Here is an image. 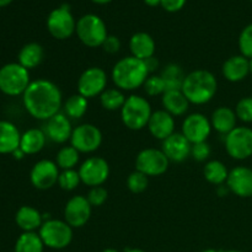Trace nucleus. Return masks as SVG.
<instances>
[{
    "instance_id": "nucleus-3",
    "label": "nucleus",
    "mask_w": 252,
    "mask_h": 252,
    "mask_svg": "<svg viewBox=\"0 0 252 252\" xmlns=\"http://www.w3.org/2000/svg\"><path fill=\"white\" fill-rule=\"evenodd\" d=\"M181 90L189 103L206 105L216 96L218 81L211 71L198 69L187 74Z\"/></svg>"
},
{
    "instance_id": "nucleus-46",
    "label": "nucleus",
    "mask_w": 252,
    "mask_h": 252,
    "mask_svg": "<svg viewBox=\"0 0 252 252\" xmlns=\"http://www.w3.org/2000/svg\"><path fill=\"white\" fill-rule=\"evenodd\" d=\"M144 2L148 6H158V5H160L161 0H144Z\"/></svg>"
},
{
    "instance_id": "nucleus-17",
    "label": "nucleus",
    "mask_w": 252,
    "mask_h": 252,
    "mask_svg": "<svg viewBox=\"0 0 252 252\" xmlns=\"http://www.w3.org/2000/svg\"><path fill=\"white\" fill-rule=\"evenodd\" d=\"M226 186L241 198L252 197V169L246 166H236L229 171Z\"/></svg>"
},
{
    "instance_id": "nucleus-43",
    "label": "nucleus",
    "mask_w": 252,
    "mask_h": 252,
    "mask_svg": "<svg viewBox=\"0 0 252 252\" xmlns=\"http://www.w3.org/2000/svg\"><path fill=\"white\" fill-rule=\"evenodd\" d=\"M187 0H161L160 5L167 12H177L186 5Z\"/></svg>"
},
{
    "instance_id": "nucleus-19",
    "label": "nucleus",
    "mask_w": 252,
    "mask_h": 252,
    "mask_svg": "<svg viewBox=\"0 0 252 252\" xmlns=\"http://www.w3.org/2000/svg\"><path fill=\"white\" fill-rule=\"evenodd\" d=\"M192 144L182 133H174L162 140L161 150L170 161L182 162L191 155Z\"/></svg>"
},
{
    "instance_id": "nucleus-54",
    "label": "nucleus",
    "mask_w": 252,
    "mask_h": 252,
    "mask_svg": "<svg viewBox=\"0 0 252 252\" xmlns=\"http://www.w3.org/2000/svg\"><path fill=\"white\" fill-rule=\"evenodd\" d=\"M251 2H252V0H251Z\"/></svg>"
},
{
    "instance_id": "nucleus-30",
    "label": "nucleus",
    "mask_w": 252,
    "mask_h": 252,
    "mask_svg": "<svg viewBox=\"0 0 252 252\" xmlns=\"http://www.w3.org/2000/svg\"><path fill=\"white\" fill-rule=\"evenodd\" d=\"M204 179L212 185L221 186L226 182L229 176V171L225 165L219 160H211L206 164L203 169Z\"/></svg>"
},
{
    "instance_id": "nucleus-4",
    "label": "nucleus",
    "mask_w": 252,
    "mask_h": 252,
    "mask_svg": "<svg viewBox=\"0 0 252 252\" xmlns=\"http://www.w3.org/2000/svg\"><path fill=\"white\" fill-rule=\"evenodd\" d=\"M152 113L150 102L140 95L128 96L125 105L121 108L123 125L130 130H140L147 127Z\"/></svg>"
},
{
    "instance_id": "nucleus-21",
    "label": "nucleus",
    "mask_w": 252,
    "mask_h": 252,
    "mask_svg": "<svg viewBox=\"0 0 252 252\" xmlns=\"http://www.w3.org/2000/svg\"><path fill=\"white\" fill-rule=\"evenodd\" d=\"M221 73L230 83H239L250 74V61L243 54L230 57L224 62Z\"/></svg>"
},
{
    "instance_id": "nucleus-36",
    "label": "nucleus",
    "mask_w": 252,
    "mask_h": 252,
    "mask_svg": "<svg viewBox=\"0 0 252 252\" xmlns=\"http://www.w3.org/2000/svg\"><path fill=\"white\" fill-rule=\"evenodd\" d=\"M148 185H149V177L138 170L129 174L127 179V187L132 193H142L148 189Z\"/></svg>"
},
{
    "instance_id": "nucleus-6",
    "label": "nucleus",
    "mask_w": 252,
    "mask_h": 252,
    "mask_svg": "<svg viewBox=\"0 0 252 252\" xmlns=\"http://www.w3.org/2000/svg\"><path fill=\"white\" fill-rule=\"evenodd\" d=\"M30 84V70L21 64L7 63L0 68V91L5 95H24Z\"/></svg>"
},
{
    "instance_id": "nucleus-12",
    "label": "nucleus",
    "mask_w": 252,
    "mask_h": 252,
    "mask_svg": "<svg viewBox=\"0 0 252 252\" xmlns=\"http://www.w3.org/2000/svg\"><path fill=\"white\" fill-rule=\"evenodd\" d=\"M107 88V74L100 66H91L81 73L78 80V94L84 97L100 96Z\"/></svg>"
},
{
    "instance_id": "nucleus-45",
    "label": "nucleus",
    "mask_w": 252,
    "mask_h": 252,
    "mask_svg": "<svg viewBox=\"0 0 252 252\" xmlns=\"http://www.w3.org/2000/svg\"><path fill=\"white\" fill-rule=\"evenodd\" d=\"M12 155H14V158H15V159H17V160H21L22 158L25 157V153L22 152V150L20 149V148H19V149H17V150H15V152L12 153Z\"/></svg>"
},
{
    "instance_id": "nucleus-32",
    "label": "nucleus",
    "mask_w": 252,
    "mask_h": 252,
    "mask_svg": "<svg viewBox=\"0 0 252 252\" xmlns=\"http://www.w3.org/2000/svg\"><path fill=\"white\" fill-rule=\"evenodd\" d=\"M89 100L80 94H74L69 96L64 102V113L71 120H80L88 112Z\"/></svg>"
},
{
    "instance_id": "nucleus-15",
    "label": "nucleus",
    "mask_w": 252,
    "mask_h": 252,
    "mask_svg": "<svg viewBox=\"0 0 252 252\" xmlns=\"http://www.w3.org/2000/svg\"><path fill=\"white\" fill-rule=\"evenodd\" d=\"M211 120L202 113H191L182 122V134L191 144L207 142L212 132Z\"/></svg>"
},
{
    "instance_id": "nucleus-10",
    "label": "nucleus",
    "mask_w": 252,
    "mask_h": 252,
    "mask_svg": "<svg viewBox=\"0 0 252 252\" xmlns=\"http://www.w3.org/2000/svg\"><path fill=\"white\" fill-rule=\"evenodd\" d=\"M225 150L235 160H245L252 157V129L249 127H236L225 135Z\"/></svg>"
},
{
    "instance_id": "nucleus-31",
    "label": "nucleus",
    "mask_w": 252,
    "mask_h": 252,
    "mask_svg": "<svg viewBox=\"0 0 252 252\" xmlns=\"http://www.w3.org/2000/svg\"><path fill=\"white\" fill-rule=\"evenodd\" d=\"M161 78L164 80L165 86H166V91L169 90H181L182 84H184L185 75L184 69L179 65V64H167L161 71Z\"/></svg>"
},
{
    "instance_id": "nucleus-5",
    "label": "nucleus",
    "mask_w": 252,
    "mask_h": 252,
    "mask_svg": "<svg viewBox=\"0 0 252 252\" xmlns=\"http://www.w3.org/2000/svg\"><path fill=\"white\" fill-rule=\"evenodd\" d=\"M75 33L83 44L89 48L102 46L108 36L105 21L95 14H86L76 21Z\"/></svg>"
},
{
    "instance_id": "nucleus-33",
    "label": "nucleus",
    "mask_w": 252,
    "mask_h": 252,
    "mask_svg": "<svg viewBox=\"0 0 252 252\" xmlns=\"http://www.w3.org/2000/svg\"><path fill=\"white\" fill-rule=\"evenodd\" d=\"M126 96L122 90L117 88L106 89L100 95V103L105 110L107 111H117L123 107L126 102Z\"/></svg>"
},
{
    "instance_id": "nucleus-25",
    "label": "nucleus",
    "mask_w": 252,
    "mask_h": 252,
    "mask_svg": "<svg viewBox=\"0 0 252 252\" xmlns=\"http://www.w3.org/2000/svg\"><path fill=\"white\" fill-rule=\"evenodd\" d=\"M129 49L133 57L145 61L150 57H154L155 41L147 32H137L130 37Z\"/></svg>"
},
{
    "instance_id": "nucleus-47",
    "label": "nucleus",
    "mask_w": 252,
    "mask_h": 252,
    "mask_svg": "<svg viewBox=\"0 0 252 252\" xmlns=\"http://www.w3.org/2000/svg\"><path fill=\"white\" fill-rule=\"evenodd\" d=\"M91 1L98 5H105V4H108V2H111L112 0H91Z\"/></svg>"
},
{
    "instance_id": "nucleus-22",
    "label": "nucleus",
    "mask_w": 252,
    "mask_h": 252,
    "mask_svg": "<svg viewBox=\"0 0 252 252\" xmlns=\"http://www.w3.org/2000/svg\"><path fill=\"white\" fill-rule=\"evenodd\" d=\"M43 216L31 206H22L15 214V223L24 233L39 230L43 224Z\"/></svg>"
},
{
    "instance_id": "nucleus-48",
    "label": "nucleus",
    "mask_w": 252,
    "mask_h": 252,
    "mask_svg": "<svg viewBox=\"0 0 252 252\" xmlns=\"http://www.w3.org/2000/svg\"><path fill=\"white\" fill-rule=\"evenodd\" d=\"M12 0H0V7L7 6L9 4H11Z\"/></svg>"
},
{
    "instance_id": "nucleus-14",
    "label": "nucleus",
    "mask_w": 252,
    "mask_h": 252,
    "mask_svg": "<svg viewBox=\"0 0 252 252\" xmlns=\"http://www.w3.org/2000/svg\"><path fill=\"white\" fill-rule=\"evenodd\" d=\"M59 174L61 172L56 161L43 159L37 161L31 169L30 181L34 189L46 191L58 184Z\"/></svg>"
},
{
    "instance_id": "nucleus-8",
    "label": "nucleus",
    "mask_w": 252,
    "mask_h": 252,
    "mask_svg": "<svg viewBox=\"0 0 252 252\" xmlns=\"http://www.w3.org/2000/svg\"><path fill=\"white\" fill-rule=\"evenodd\" d=\"M47 30L53 38L64 41L75 33L76 21L68 4H63L49 12L47 17Z\"/></svg>"
},
{
    "instance_id": "nucleus-41",
    "label": "nucleus",
    "mask_w": 252,
    "mask_h": 252,
    "mask_svg": "<svg viewBox=\"0 0 252 252\" xmlns=\"http://www.w3.org/2000/svg\"><path fill=\"white\" fill-rule=\"evenodd\" d=\"M211 145L208 144L207 142H202V143H197V144H192V149H191V155L193 157V159L196 161H206L209 157H211Z\"/></svg>"
},
{
    "instance_id": "nucleus-49",
    "label": "nucleus",
    "mask_w": 252,
    "mask_h": 252,
    "mask_svg": "<svg viewBox=\"0 0 252 252\" xmlns=\"http://www.w3.org/2000/svg\"><path fill=\"white\" fill-rule=\"evenodd\" d=\"M126 252H145V251L142 250V249H128V250H126Z\"/></svg>"
},
{
    "instance_id": "nucleus-42",
    "label": "nucleus",
    "mask_w": 252,
    "mask_h": 252,
    "mask_svg": "<svg viewBox=\"0 0 252 252\" xmlns=\"http://www.w3.org/2000/svg\"><path fill=\"white\" fill-rule=\"evenodd\" d=\"M103 51L108 54H116L120 52L121 49V41L117 36H113V34H108L106 37V39L103 41L102 46Z\"/></svg>"
},
{
    "instance_id": "nucleus-1",
    "label": "nucleus",
    "mask_w": 252,
    "mask_h": 252,
    "mask_svg": "<svg viewBox=\"0 0 252 252\" xmlns=\"http://www.w3.org/2000/svg\"><path fill=\"white\" fill-rule=\"evenodd\" d=\"M62 101L61 89L47 79L31 81L22 95V102L29 115L39 121H48L59 113Z\"/></svg>"
},
{
    "instance_id": "nucleus-40",
    "label": "nucleus",
    "mask_w": 252,
    "mask_h": 252,
    "mask_svg": "<svg viewBox=\"0 0 252 252\" xmlns=\"http://www.w3.org/2000/svg\"><path fill=\"white\" fill-rule=\"evenodd\" d=\"M86 198H88L91 207H101L105 204L106 201H107L108 192L107 189L102 186L91 187Z\"/></svg>"
},
{
    "instance_id": "nucleus-53",
    "label": "nucleus",
    "mask_w": 252,
    "mask_h": 252,
    "mask_svg": "<svg viewBox=\"0 0 252 252\" xmlns=\"http://www.w3.org/2000/svg\"><path fill=\"white\" fill-rule=\"evenodd\" d=\"M250 61V74H252V58L249 59Z\"/></svg>"
},
{
    "instance_id": "nucleus-50",
    "label": "nucleus",
    "mask_w": 252,
    "mask_h": 252,
    "mask_svg": "<svg viewBox=\"0 0 252 252\" xmlns=\"http://www.w3.org/2000/svg\"><path fill=\"white\" fill-rule=\"evenodd\" d=\"M101 252H118L117 250H116V249H105V250H102Z\"/></svg>"
},
{
    "instance_id": "nucleus-24",
    "label": "nucleus",
    "mask_w": 252,
    "mask_h": 252,
    "mask_svg": "<svg viewBox=\"0 0 252 252\" xmlns=\"http://www.w3.org/2000/svg\"><path fill=\"white\" fill-rule=\"evenodd\" d=\"M236 122H238V117H236L235 111L226 106H220L212 113V128L216 129L219 134H229L231 130L236 128Z\"/></svg>"
},
{
    "instance_id": "nucleus-2",
    "label": "nucleus",
    "mask_w": 252,
    "mask_h": 252,
    "mask_svg": "<svg viewBox=\"0 0 252 252\" xmlns=\"http://www.w3.org/2000/svg\"><path fill=\"white\" fill-rule=\"evenodd\" d=\"M149 75L145 62L133 56L120 59L111 71L113 84L122 91L137 90L144 85Z\"/></svg>"
},
{
    "instance_id": "nucleus-23",
    "label": "nucleus",
    "mask_w": 252,
    "mask_h": 252,
    "mask_svg": "<svg viewBox=\"0 0 252 252\" xmlns=\"http://www.w3.org/2000/svg\"><path fill=\"white\" fill-rule=\"evenodd\" d=\"M21 133L14 123L0 121V154H12L20 148Z\"/></svg>"
},
{
    "instance_id": "nucleus-13",
    "label": "nucleus",
    "mask_w": 252,
    "mask_h": 252,
    "mask_svg": "<svg viewBox=\"0 0 252 252\" xmlns=\"http://www.w3.org/2000/svg\"><path fill=\"white\" fill-rule=\"evenodd\" d=\"M79 175L84 185L89 187L102 186L110 176V165L103 158L91 157L79 167Z\"/></svg>"
},
{
    "instance_id": "nucleus-9",
    "label": "nucleus",
    "mask_w": 252,
    "mask_h": 252,
    "mask_svg": "<svg viewBox=\"0 0 252 252\" xmlns=\"http://www.w3.org/2000/svg\"><path fill=\"white\" fill-rule=\"evenodd\" d=\"M170 160L164 152L155 148H147L139 152L135 159V170L143 172L148 177L161 176L167 171Z\"/></svg>"
},
{
    "instance_id": "nucleus-51",
    "label": "nucleus",
    "mask_w": 252,
    "mask_h": 252,
    "mask_svg": "<svg viewBox=\"0 0 252 252\" xmlns=\"http://www.w3.org/2000/svg\"><path fill=\"white\" fill-rule=\"evenodd\" d=\"M201 252H220V251L214 250V249H206V250H203V251H201Z\"/></svg>"
},
{
    "instance_id": "nucleus-16",
    "label": "nucleus",
    "mask_w": 252,
    "mask_h": 252,
    "mask_svg": "<svg viewBox=\"0 0 252 252\" xmlns=\"http://www.w3.org/2000/svg\"><path fill=\"white\" fill-rule=\"evenodd\" d=\"M93 207L85 196H74L64 207V220L71 228H83L90 220Z\"/></svg>"
},
{
    "instance_id": "nucleus-11",
    "label": "nucleus",
    "mask_w": 252,
    "mask_h": 252,
    "mask_svg": "<svg viewBox=\"0 0 252 252\" xmlns=\"http://www.w3.org/2000/svg\"><path fill=\"white\" fill-rule=\"evenodd\" d=\"M102 144V133L91 123H83L73 129L70 138V145L79 153L90 154L96 152Z\"/></svg>"
},
{
    "instance_id": "nucleus-26",
    "label": "nucleus",
    "mask_w": 252,
    "mask_h": 252,
    "mask_svg": "<svg viewBox=\"0 0 252 252\" xmlns=\"http://www.w3.org/2000/svg\"><path fill=\"white\" fill-rule=\"evenodd\" d=\"M161 103L164 110L174 117L184 116L189 108V101L187 100L182 90L165 91L161 96Z\"/></svg>"
},
{
    "instance_id": "nucleus-38",
    "label": "nucleus",
    "mask_w": 252,
    "mask_h": 252,
    "mask_svg": "<svg viewBox=\"0 0 252 252\" xmlns=\"http://www.w3.org/2000/svg\"><path fill=\"white\" fill-rule=\"evenodd\" d=\"M239 49L240 53L248 59L252 58V24L244 27L239 36Z\"/></svg>"
},
{
    "instance_id": "nucleus-20",
    "label": "nucleus",
    "mask_w": 252,
    "mask_h": 252,
    "mask_svg": "<svg viewBox=\"0 0 252 252\" xmlns=\"http://www.w3.org/2000/svg\"><path fill=\"white\" fill-rule=\"evenodd\" d=\"M147 127L155 139L162 142L175 133V118L165 110L155 111L152 113Z\"/></svg>"
},
{
    "instance_id": "nucleus-35",
    "label": "nucleus",
    "mask_w": 252,
    "mask_h": 252,
    "mask_svg": "<svg viewBox=\"0 0 252 252\" xmlns=\"http://www.w3.org/2000/svg\"><path fill=\"white\" fill-rule=\"evenodd\" d=\"M80 182V175H79V171H76L75 169L63 170L59 174L58 185L64 191H74L75 189H78Z\"/></svg>"
},
{
    "instance_id": "nucleus-28",
    "label": "nucleus",
    "mask_w": 252,
    "mask_h": 252,
    "mask_svg": "<svg viewBox=\"0 0 252 252\" xmlns=\"http://www.w3.org/2000/svg\"><path fill=\"white\" fill-rule=\"evenodd\" d=\"M43 47L39 43H36V42H31V43L25 44L20 49L19 56H17V59H19L17 63L21 64L27 70H31V69L37 68L43 62Z\"/></svg>"
},
{
    "instance_id": "nucleus-27",
    "label": "nucleus",
    "mask_w": 252,
    "mask_h": 252,
    "mask_svg": "<svg viewBox=\"0 0 252 252\" xmlns=\"http://www.w3.org/2000/svg\"><path fill=\"white\" fill-rule=\"evenodd\" d=\"M47 142V135L44 130L38 128H31L21 134L20 140V149L25 153V155L38 154L44 148Z\"/></svg>"
},
{
    "instance_id": "nucleus-39",
    "label": "nucleus",
    "mask_w": 252,
    "mask_h": 252,
    "mask_svg": "<svg viewBox=\"0 0 252 252\" xmlns=\"http://www.w3.org/2000/svg\"><path fill=\"white\" fill-rule=\"evenodd\" d=\"M235 113L238 120L245 123H252V97H243L235 107Z\"/></svg>"
},
{
    "instance_id": "nucleus-29",
    "label": "nucleus",
    "mask_w": 252,
    "mask_h": 252,
    "mask_svg": "<svg viewBox=\"0 0 252 252\" xmlns=\"http://www.w3.org/2000/svg\"><path fill=\"white\" fill-rule=\"evenodd\" d=\"M44 244L36 231L22 233L17 238L14 246V252H43Z\"/></svg>"
},
{
    "instance_id": "nucleus-37",
    "label": "nucleus",
    "mask_w": 252,
    "mask_h": 252,
    "mask_svg": "<svg viewBox=\"0 0 252 252\" xmlns=\"http://www.w3.org/2000/svg\"><path fill=\"white\" fill-rule=\"evenodd\" d=\"M143 88H144V91L147 93V95L152 96V97L159 95L162 96L165 91H166V86H165L161 75H155V74H150L148 76Z\"/></svg>"
},
{
    "instance_id": "nucleus-18",
    "label": "nucleus",
    "mask_w": 252,
    "mask_h": 252,
    "mask_svg": "<svg viewBox=\"0 0 252 252\" xmlns=\"http://www.w3.org/2000/svg\"><path fill=\"white\" fill-rule=\"evenodd\" d=\"M46 122L44 133L48 139L57 144H63V143L70 140L74 128L71 127L70 118L65 113H57Z\"/></svg>"
},
{
    "instance_id": "nucleus-34",
    "label": "nucleus",
    "mask_w": 252,
    "mask_h": 252,
    "mask_svg": "<svg viewBox=\"0 0 252 252\" xmlns=\"http://www.w3.org/2000/svg\"><path fill=\"white\" fill-rule=\"evenodd\" d=\"M80 153L74 147H63L56 155V164L62 170H71L78 165Z\"/></svg>"
},
{
    "instance_id": "nucleus-44",
    "label": "nucleus",
    "mask_w": 252,
    "mask_h": 252,
    "mask_svg": "<svg viewBox=\"0 0 252 252\" xmlns=\"http://www.w3.org/2000/svg\"><path fill=\"white\" fill-rule=\"evenodd\" d=\"M145 65H147L148 70H149V74L154 73L158 68H159V61H158L155 57H150V58L145 59Z\"/></svg>"
},
{
    "instance_id": "nucleus-52",
    "label": "nucleus",
    "mask_w": 252,
    "mask_h": 252,
    "mask_svg": "<svg viewBox=\"0 0 252 252\" xmlns=\"http://www.w3.org/2000/svg\"><path fill=\"white\" fill-rule=\"evenodd\" d=\"M220 252H244V251H240V250H223Z\"/></svg>"
},
{
    "instance_id": "nucleus-7",
    "label": "nucleus",
    "mask_w": 252,
    "mask_h": 252,
    "mask_svg": "<svg viewBox=\"0 0 252 252\" xmlns=\"http://www.w3.org/2000/svg\"><path fill=\"white\" fill-rule=\"evenodd\" d=\"M44 246L52 250H63L73 241V228L65 220L48 219L38 230Z\"/></svg>"
}]
</instances>
